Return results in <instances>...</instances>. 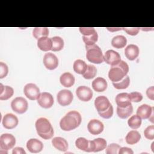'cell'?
<instances>
[{
	"instance_id": "obj_31",
	"label": "cell",
	"mask_w": 154,
	"mask_h": 154,
	"mask_svg": "<svg viewBox=\"0 0 154 154\" xmlns=\"http://www.w3.org/2000/svg\"><path fill=\"white\" fill-rule=\"evenodd\" d=\"M32 35L37 40L42 37H48L49 29L47 27H35L32 30Z\"/></svg>"
},
{
	"instance_id": "obj_42",
	"label": "cell",
	"mask_w": 154,
	"mask_h": 154,
	"mask_svg": "<svg viewBox=\"0 0 154 154\" xmlns=\"http://www.w3.org/2000/svg\"><path fill=\"white\" fill-rule=\"evenodd\" d=\"M140 28L139 27H123L122 29L124 30L127 34L131 35H136L139 31H140Z\"/></svg>"
},
{
	"instance_id": "obj_16",
	"label": "cell",
	"mask_w": 154,
	"mask_h": 154,
	"mask_svg": "<svg viewBox=\"0 0 154 154\" xmlns=\"http://www.w3.org/2000/svg\"><path fill=\"white\" fill-rule=\"evenodd\" d=\"M88 131L92 135L100 134L104 129V126L102 122L97 119L91 120L87 125Z\"/></svg>"
},
{
	"instance_id": "obj_5",
	"label": "cell",
	"mask_w": 154,
	"mask_h": 154,
	"mask_svg": "<svg viewBox=\"0 0 154 154\" xmlns=\"http://www.w3.org/2000/svg\"><path fill=\"white\" fill-rule=\"evenodd\" d=\"M28 103L27 100L22 97H17L11 102L12 109L18 114H23L28 109Z\"/></svg>"
},
{
	"instance_id": "obj_32",
	"label": "cell",
	"mask_w": 154,
	"mask_h": 154,
	"mask_svg": "<svg viewBox=\"0 0 154 154\" xmlns=\"http://www.w3.org/2000/svg\"><path fill=\"white\" fill-rule=\"evenodd\" d=\"M141 119L137 114L132 116L128 120V124L129 126L133 129H137L139 128L141 125Z\"/></svg>"
},
{
	"instance_id": "obj_45",
	"label": "cell",
	"mask_w": 154,
	"mask_h": 154,
	"mask_svg": "<svg viewBox=\"0 0 154 154\" xmlns=\"http://www.w3.org/2000/svg\"><path fill=\"white\" fill-rule=\"evenodd\" d=\"M13 154H26V152L22 147H16L13 149L12 151Z\"/></svg>"
},
{
	"instance_id": "obj_12",
	"label": "cell",
	"mask_w": 154,
	"mask_h": 154,
	"mask_svg": "<svg viewBox=\"0 0 154 154\" xmlns=\"http://www.w3.org/2000/svg\"><path fill=\"white\" fill-rule=\"evenodd\" d=\"M38 105L44 108H49L54 104V98L52 95L48 92H42L40 93L37 98Z\"/></svg>"
},
{
	"instance_id": "obj_28",
	"label": "cell",
	"mask_w": 154,
	"mask_h": 154,
	"mask_svg": "<svg viewBox=\"0 0 154 154\" xmlns=\"http://www.w3.org/2000/svg\"><path fill=\"white\" fill-rule=\"evenodd\" d=\"M132 112L133 106L132 105H130L125 108H120L119 106L117 107V114L122 119H125L129 117L132 114Z\"/></svg>"
},
{
	"instance_id": "obj_3",
	"label": "cell",
	"mask_w": 154,
	"mask_h": 154,
	"mask_svg": "<svg viewBox=\"0 0 154 154\" xmlns=\"http://www.w3.org/2000/svg\"><path fill=\"white\" fill-rule=\"evenodd\" d=\"M35 129L38 135L45 140L51 138L54 135V129L50 122L45 117H40L35 122Z\"/></svg>"
},
{
	"instance_id": "obj_27",
	"label": "cell",
	"mask_w": 154,
	"mask_h": 154,
	"mask_svg": "<svg viewBox=\"0 0 154 154\" xmlns=\"http://www.w3.org/2000/svg\"><path fill=\"white\" fill-rule=\"evenodd\" d=\"M127 43L126 38L122 35H118L114 37L111 40V45L117 49L124 48Z\"/></svg>"
},
{
	"instance_id": "obj_9",
	"label": "cell",
	"mask_w": 154,
	"mask_h": 154,
	"mask_svg": "<svg viewBox=\"0 0 154 154\" xmlns=\"http://www.w3.org/2000/svg\"><path fill=\"white\" fill-rule=\"evenodd\" d=\"M106 147V141L102 138H97L93 140H89L87 152H97L102 151Z\"/></svg>"
},
{
	"instance_id": "obj_14",
	"label": "cell",
	"mask_w": 154,
	"mask_h": 154,
	"mask_svg": "<svg viewBox=\"0 0 154 154\" xmlns=\"http://www.w3.org/2000/svg\"><path fill=\"white\" fill-rule=\"evenodd\" d=\"M103 58L104 61L111 66L118 64L121 61L120 54L112 49H109L106 51Z\"/></svg>"
},
{
	"instance_id": "obj_8",
	"label": "cell",
	"mask_w": 154,
	"mask_h": 154,
	"mask_svg": "<svg viewBox=\"0 0 154 154\" xmlns=\"http://www.w3.org/2000/svg\"><path fill=\"white\" fill-rule=\"evenodd\" d=\"M94 106L98 112V114H99L109 109L112 106V105L106 96H99L94 100Z\"/></svg>"
},
{
	"instance_id": "obj_43",
	"label": "cell",
	"mask_w": 154,
	"mask_h": 154,
	"mask_svg": "<svg viewBox=\"0 0 154 154\" xmlns=\"http://www.w3.org/2000/svg\"><path fill=\"white\" fill-rule=\"evenodd\" d=\"M146 95L149 99L152 100H154V87L151 86L146 90Z\"/></svg>"
},
{
	"instance_id": "obj_2",
	"label": "cell",
	"mask_w": 154,
	"mask_h": 154,
	"mask_svg": "<svg viewBox=\"0 0 154 154\" xmlns=\"http://www.w3.org/2000/svg\"><path fill=\"white\" fill-rule=\"evenodd\" d=\"M128 72V64L121 60L118 64L111 67L108 72V77L112 82H119L127 75Z\"/></svg>"
},
{
	"instance_id": "obj_37",
	"label": "cell",
	"mask_w": 154,
	"mask_h": 154,
	"mask_svg": "<svg viewBox=\"0 0 154 154\" xmlns=\"http://www.w3.org/2000/svg\"><path fill=\"white\" fill-rule=\"evenodd\" d=\"M121 147L116 143H112L108 145L106 148L105 152L107 154H117L119 153V150Z\"/></svg>"
},
{
	"instance_id": "obj_38",
	"label": "cell",
	"mask_w": 154,
	"mask_h": 154,
	"mask_svg": "<svg viewBox=\"0 0 154 154\" xmlns=\"http://www.w3.org/2000/svg\"><path fill=\"white\" fill-rule=\"evenodd\" d=\"M144 135L148 140L154 139V125H152L147 126L144 131Z\"/></svg>"
},
{
	"instance_id": "obj_44",
	"label": "cell",
	"mask_w": 154,
	"mask_h": 154,
	"mask_svg": "<svg viewBox=\"0 0 154 154\" xmlns=\"http://www.w3.org/2000/svg\"><path fill=\"white\" fill-rule=\"evenodd\" d=\"M120 154H124V153H128V154H133L134 152L133 150L127 147H120L119 150V153Z\"/></svg>"
},
{
	"instance_id": "obj_39",
	"label": "cell",
	"mask_w": 154,
	"mask_h": 154,
	"mask_svg": "<svg viewBox=\"0 0 154 154\" xmlns=\"http://www.w3.org/2000/svg\"><path fill=\"white\" fill-rule=\"evenodd\" d=\"M129 98L131 102H140L143 99V95L137 91H134L129 94Z\"/></svg>"
},
{
	"instance_id": "obj_1",
	"label": "cell",
	"mask_w": 154,
	"mask_h": 154,
	"mask_svg": "<svg viewBox=\"0 0 154 154\" xmlns=\"http://www.w3.org/2000/svg\"><path fill=\"white\" fill-rule=\"evenodd\" d=\"M81 116L76 111H70L60 120V126L62 130L70 131L78 128L81 123Z\"/></svg>"
},
{
	"instance_id": "obj_34",
	"label": "cell",
	"mask_w": 154,
	"mask_h": 154,
	"mask_svg": "<svg viewBox=\"0 0 154 154\" xmlns=\"http://www.w3.org/2000/svg\"><path fill=\"white\" fill-rule=\"evenodd\" d=\"M89 145V140H87L84 137H79L77 138L75 141V146L76 147L82 150L85 152L87 151Z\"/></svg>"
},
{
	"instance_id": "obj_25",
	"label": "cell",
	"mask_w": 154,
	"mask_h": 154,
	"mask_svg": "<svg viewBox=\"0 0 154 154\" xmlns=\"http://www.w3.org/2000/svg\"><path fill=\"white\" fill-rule=\"evenodd\" d=\"M14 94L13 88L8 85L0 84V100H5L10 99Z\"/></svg>"
},
{
	"instance_id": "obj_35",
	"label": "cell",
	"mask_w": 154,
	"mask_h": 154,
	"mask_svg": "<svg viewBox=\"0 0 154 154\" xmlns=\"http://www.w3.org/2000/svg\"><path fill=\"white\" fill-rule=\"evenodd\" d=\"M130 83V79L128 75H126L122 80L119 82H112L113 86L117 89H125L128 87Z\"/></svg>"
},
{
	"instance_id": "obj_21",
	"label": "cell",
	"mask_w": 154,
	"mask_h": 154,
	"mask_svg": "<svg viewBox=\"0 0 154 154\" xmlns=\"http://www.w3.org/2000/svg\"><path fill=\"white\" fill-rule=\"evenodd\" d=\"M52 144L55 149L62 152H66L69 147L68 143L66 140L60 137L54 138L52 140Z\"/></svg>"
},
{
	"instance_id": "obj_36",
	"label": "cell",
	"mask_w": 154,
	"mask_h": 154,
	"mask_svg": "<svg viewBox=\"0 0 154 154\" xmlns=\"http://www.w3.org/2000/svg\"><path fill=\"white\" fill-rule=\"evenodd\" d=\"M82 39L85 44V46H91L94 45L98 40V34L97 32L89 35H82Z\"/></svg>"
},
{
	"instance_id": "obj_4",
	"label": "cell",
	"mask_w": 154,
	"mask_h": 154,
	"mask_svg": "<svg viewBox=\"0 0 154 154\" xmlns=\"http://www.w3.org/2000/svg\"><path fill=\"white\" fill-rule=\"evenodd\" d=\"M86 57L87 60L94 64H100L104 61L103 55L100 48L96 44L85 46Z\"/></svg>"
},
{
	"instance_id": "obj_15",
	"label": "cell",
	"mask_w": 154,
	"mask_h": 154,
	"mask_svg": "<svg viewBox=\"0 0 154 154\" xmlns=\"http://www.w3.org/2000/svg\"><path fill=\"white\" fill-rule=\"evenodd\" d=\"M2 125L7 129H11L17 126L19 123L18 118L12 113L6 114L2 119Z\"/></svg>"
},
{
	"instance_id": "obj_24",
	"label": "cell",
	"mask_w": 154,
	"mask_h": 154,
	"mask_svg": "<svg viewBox=\"0 0 154 154\" xmlns=\"http://www.w3.org/2000/svg\"><path fill=\"white\" fill-rule=\"evenodd\" d=\"M74 76L69 73L65 72L63 73L60 78V81L61 84L65 87H70L75 84Z\"/></svg>"
},
{
	"instance_id": "obj_17",
	"label": "cell",
	"mask_w": 154,
	"mask_h": 154,
	"mask_svg": "<svg viewBox=\"0 0 154 154\" xmlns=\"http://www.w3.org/2000/svg\"><path fill=\"white\" fill-rule=\"evenodd\" d=\"M27 149L31 153L40 152L43 149L42 142L37 138H31L26 143Z\"/></svg>"
},
{
	"instance_id": "obj_20",
	"label": "cell",
	"mask_w": 154,
	"mask_h": 154,
	"mask_svg": "<svg viewBox=\"0 0 154 154\" xmlns=\"http://www.w3.org/2000/svg\"><path fill=\"white\" fill-rule=\"evenodd\" d=\"M153 111V107L147 104H143L140 105L137 110V115L141 119H147Z\"/></svg>"
},
{
	"instance_id": "obj_41",
	"label": "cell",
	"mask_w": 154,
	"mask_h": 154,
	"mask_svg": "<svg viewBox=\"0 0 154 154\" xmlns=\"http://www.w3.org/2000/svg\"><path fill=\"white\" fill-rule=\"evenodd\" d=\"M8 72V68L7 65L1 62L0 63V78L2 79L5 78Z\"/></svg>"
},
{
	"instance_id": "obj_18",
	"label": "cell",
	"mask_w": 154,
	"mask_h": 154,
	"mask_svg": "<svg viewBox=\"0 0 154 154\" xmlns=\"http://www.w3.org/2000/svg\"><path fill=\"white\" fill-rule=\"evenodd\" d=\"M115 100L117 106L120 108H125L132 105L129 93H121L118 94L115 98Z\"/></svg>"
},
{
	"instance_id": "obj_11",
	"label": "cell",
	"mask_w": 154,
	"mask_h": 154,
	"mask_svg": "<svg viewBox=\"0 0 154 154\" xmlns=\"http://www.w3.org/2000/svg\"><path fill=\"white\" fill-rule=\"evenodd\" d=\"M43 62L45 67L49 70H54L58 65V58L55 54L51 52H48L45 54Z\"/></svg>"
},
{
	"instance_id": "obj_6",
	"label": "cell",
	"mask_w": 154,
	"mask_h": 154,
	"mask_svg": "<svg viewBox=\"0 0 154 154\" xmlns=\"http://www.w3.org/2000/svg\"><path fill=\"white\" fill-rule=\"evenodd\" d=\"M16 144V138L11 134H3L0 137V147L2 150H8Z\"/></svg>"
},
{
	"instance_id": "obj_33",
	"label": "cell",
	"mask_w": 154,
	"mask_h": 154,
	"mask_svg": "<svg viewBox=\"0 0 154 154\" xmlns=\"http://www.w3.org/2000/svg\"><path fill=\"white\" fill-rule=\"evenodd\" d=\"M97 73V69L93 65H87L85 72L82 74V76L87 79H90L94 78Z\"/></svg>"
},
{
	"instance_id": "obj_26",
	"label": "cell",
	"mask_w": 154,
	"mask_h": 154,
	"mask_svg": "<svg viewBox=\"0 0 154 154\" xmlns=\"http://www.w3.org/2000/svg\"><path fill=\"white\" fill-rule=\"evenodd\" d=\"M140 139L141 134L137 131L135 130H132L129 131L125 137L126 142L128 144L131 145H133L137 143Z\"/></svg>"
},
{
	"instance_id": "obj_22",
	"label": "cell",
	"mask_w": 154,
	"mask_h": 154,
	"mask_svg": "<svg viewBox=\"0 0 154 154\" xmlns=\"http://www.w3.org/2000/svg\"><path fill=\"white\" fill-rule=\"evenodd\" d=\"M107 86L108 84L106 81L102 77H97L92 82V87L93 90L97 92L104 91L106 89Z\"/></svg>"
},
{
	"instance_id": "obj_40",
	"label": "cell",
	"mask_w": 154,
	"mask_h": 154,
	"mask_svg": "<svg viewBox=\"0 0 154 154\" xmlns=\"http://www.w3.org/2000/svg\"><path fill=\"white\" fill-rule=\"evenodd\" d=\"M79 29L81 33L84 36L91 35L96 32L95 29L91 27H80Z\"/></svg>"
},
{
	"instance_id": "obj_29",
	"label": "cell",
	"mask_w": 154,
	"mask_h": 154,
	"mask_svg": "<svg viewBox=\"0 0 154 154\" xmlns=\"http://www.w3.org/2000/svg\"><path fill=\"white\" fill-rule=\"evenodd\" d=\"M52 47V51L54 52L60 51L63 49L64 48V40L63 39L59 36H54L51 38Z\"/></svg>"
},
{
	"instance_id": "obj_19",
	"label": "cell",
	"mask_w": 154,
	"mask_h": 154,
	"mask_svg": "<svg viewBox=\"0 0 154 154\" xmlns=\"http://www.w3.org/2000/svg\"><path fill=\"white\" fill-rule=\"evenodd\" d=\"M139 52L140 51L138 47L133 44L129 45L125 49V55L126 57L131 61L136 59L139 55Z\"/></svg>"
},
{
	"instance_id": "obj_46",
	"label": "cell",
	"mask_w": 154,
	"mask_h": 154,
	"mask_svg": "<svg viewBox=\"0 0 154 154\" xmlns=\"http://www.w3.org/2000/svg\"><path fill=\"white\" fill-rule=\"evenodd\" d=\"M106 29L108 31H110L111 32H114V31H119V30H122V28H106Z\"/></svg>"
},
{
	"instance_id": "obj_13",
	"label": "cell",
	"mask_w": 154,
	"mask_h": 154,
	"mask_svg": "<svg viewBox=\"0 0 154 154\" xmlns=\"http://www.w3.org/2000/svg\"><path fill=\"white\" fill-rule=\"evenodd\" d=\"M77 97L79 100L83 102H88L93 97V91L90 88L87 86H79L76 91Z\"/></svg>"
},
{
	"instance_id": "obj_7",
	"label": "cell",
	"mask_w": 154,
	"mask_h": 154,
	"mask_svg": "<svg viewBox=\"0 0 154 154\" xmlns=\"http://www.w3.org/2000/svg\"><path fill=\"white\" fill-rule=\"evenodd\" d=\"M58 103L61 106H67L70 105L73 99L72 93L66 89L60 90L57 96Z\"/></svg>"
},
{
	"instance_id": "obj_47",
	"label": "cell",
	"mask_w": 154,
	"mask_h": 154,
	"mask_svg": "<svg viewBox=\"0 0 154 154\" xmlns=\"http://www.w3.org/2000/svg\"><path fill=\"white\" fill-rule=\"evenodd\" d=\"M149 120L152 123H153V111L152 112L149 118Z\"/></svg>"
},
{
	"instance_id": "obj_10",
	"label": "cell",
	"mask_w": 154,
	"mask_h": 154,
	"mask_svg": "<svg viewBox=\"0 0 154 154\" xmlns=\"http://www.w3.org/2000/svg\"><path fill=\"white\" fill-rule=\"evenodd\" d=\"M23 92L28 99L34 100L37 99L39 96L40 89L35 84L28 83L25 85Z\"/></svg>"
},
{
	"instance_id": "obj_30",
	"label": "cell",
	"mask_w": 154,
	"mask_h": 154,
	"mask_svg": "<svg viewBox=\"0 0 154 154\" xmlns=\"http://www.w3.org/2000/svg\"><path fill=\"white\" fill-rule=\"evenodd\" d=\"M73 70L78 74L82 75L86 70L87 67V64L85 62L82 60H76L73 63Z\"/></svg>"
},
{
	"instance_id": "obj_23",
	"label": "cell",
	"mask_w": 154,
	"mask_h": 154,
	"mask_svg": "<svg viewBox=\"0 0 154 154\" xmlns=\"http://www.w3.org/2000/svg\"><path fill=\"white\" fill-rule=\"evenodd\" d=\"M37 46L43 51H49L52 49V43L51 38L42 37L37 40Z\"/></svg>"
}]
</instances>
